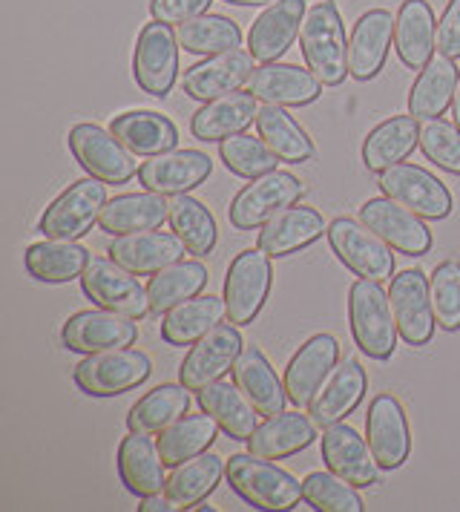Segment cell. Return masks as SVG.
Instances as JSON below:
<instances>
[{
	"instance_id": "41",
	"label": "cell",
	"mask_w": 460,
	"mask_h": 512,
	"mask_svg": "<svg viewBox=\"0 0 460 512\" xmlns=\"http://www.w3.org/2000/svg\"><path fill=\"white\" fill-rule=\"evenodd\" d=\"M256 133L265 139V144L276 153L279 162L302 164L311 162L314 156V141L299 127L291 113H285L279 104H265L256 113Z\"/></svg>"
},
{
	"instance_id": "53",
	"label": "cell",
	"mask_w": 460,
	"mask_h": 512,
	"mask_svg": "<svg viewBox=\"0 0 460 512\" xmlns=\"http://www.w3.org/2000/svg\"><path fill=\"white\" fill-rule=\"evenodd\" d=\"M452 118H455V124L460 127V78L458 87H455V98H452Z\"/></svg>"
},
{
	"instance_id": "40",
	"label": "cell",
	"mask_w": 460,
	"mask_h": 512,
	"mask_svg": "<svg viewBox=\"0 0 460 512\" xmlns=\"http://www.w3.org/2000/svg\"><path fill=\"white\" fill-rule=\"evenodd\" d=\"M225 317H228L225 297H213V294L193 297L164 314L161 337H164V343L184 349V346H193L199 337H205L207 331L219 326Z\"/></svg>"
},
{
	"instance_id": "30",
	"label": "cell",
	"mask_w": 460,
	"mask_h": 512,
	"mask_svg": "<svg viewBox=\"0 0 460 512\" xmlns=\"http://www.w3.org/2000/svg\"><path fill=\"white\" fill-rule=\"evenodd\" d=\"M230 374H233V383L248 395L262 418H276L285 412V403H288L285 380L276 377L274 366L268 363L262 349L245 346Z\"/></svg>"
},
{
	"instance_id": "48",
	"label": "cell",
	"mask_w": 460,
	"mask_h": 512,
	"mask_svg": "<svg viewBox=\"0 0 460 512\" xmlns=\"http://www.w3.org/2000/svg\"><path fill=\"white\" fill-rule=\"evenodd\" d=\"M302 501L317 512H363L366 504L354 484H348L337 472H311L302 481Z\"/></svg>"
},
{
	"instance_id": "25",
	"label": "cell",
	"mask_w": 460,
	"mask_h": 512,
	"mask_svg": "<svg viewBox=\"0 0 460 512\" xmlns=\"http://www.w3.org/2000/svg\"><path fill=\"white\" fill-rule=\"evenodd\" d=\"M253 58L248 49H230L219 55H207V61L193 64L190 70H184L182 90L196 101H213L219 95H228L239 87H245V81L251 78Z\"/></svg>"
},
{
	"instance_id": "13",
	"label": "cell",
	"mask_w": 460,
	"mask_h": 512,
	"mask_svg": "<svg viewBox=\"0 0 460 512\" xmlns=\"http://www.w3.org/2000/svg\"><path fill=\"white\" fill-rule=\"evenodd\" d=\"M377 185L383 190V196L406 205L417 216L432 219V222L446 219L452 213V205H455L449 187L443 185L435 173H429L426 167H417V164H394V167L380 173Z\"/></svg>"
},
{
	"instance_id": "46",
	"label": "cell",
	"mask_w": 460,
	"mask_h": 512,
	"mask_svg": "<svg viewBox=\"0 0 460 512\" xmlns=\"http://www.w3.org/2000/svg\"><path fill=\"white\" fill-rule=\"evenodd\" d=\"M179 47L190 55H219L242 47V29L225 15H199L176 26Z\"/></svg>"
},
{
	"instance_id": "14",
	"label": "cell",
	"mask_w": 460,
	"mask_h": 512,
	"mask_svg": "<svg viewBox=\"0 0 460 512\" xmlns=\"http://www.w3.org/2000/svg\"><path fill=\"white\" fill-rule=\"evenodd\" d=\"M389 300L400 337L414 349L429 346L437 326L432 294H429V277L423 271H412V268L400 271L397 277H391Z\"/></svg>"
},
{
	"instance_id": "3",
	"label": "cell",
	"mask_w": 460,
	"mask_h": 512,
	"mask_svg": "<svg viewBox=\"0 0 460 512\" xmlns=\"http://www.w3.org/2000/svg\"><path fill=\"white\" fill-rule=\"evenodd\" d=\"M348 323L357 349L371 360H389L397 351L400 331L394 323L389 291L374 280H357L348 291Z\"/></svg>"
},
{
	"instance_id": "12",
	"label": "cell",
	"mask_w": 460,
	"mask_h": 512,
	"mask_svg": "<svg viewBox=\"0 0 460 512\" xmlns=\"http://www.w3.org/2000/svg\"><path fill=\"white\" fill-rule=\"evenodd\" d=\"M133 78L153 98H167L179 78V38L170 24L153 21L138 32Z\"/></svg>"
},
{
	"instance_id": "1",
	"label": "cell",
	"mask_w": 460,
	"mask_h": 512,
	"mask_svg": "<svg viewBox=\"0 0 460 512\" xmlns=\"http://www.w3.org/2000/svg\"><path fill=\"white\" fill-rule=\"evenodd\" d=\"M299 49L305 67L320 78L325 87H340L348 70V41L340 9L334 0H320L305 12L299 29Z\"/></svg>"
},
{
	"instance_id": "28",
	"label": "cell",
	"mask_w": 460,
	"mask_h": 512,
	"mask_svg": "<svg viewBox=\"0 0 460 512\" xmlns=\"http://www.w3.org/2000/svg\"><path fill=\"white\" fill-rule=\"evenodd\" d=\"M322 233H328L325 222H322V213L314 208H285L276 213L274 219H268L259 231L256 245L271 256H291L305 251L308 245H314L317 239H322Z\"/></svg>"
},
{
	"instance_id": "20",
	"label": "cell",
	"mask_w": 460,
	"mask_h": 512,
	"mask_svg": "<svg viewBox=\"0 0 460 512\" xmlns=\"http://www.w3.org/2000/svg\"><path fill=\"white\" fill-rule=\"evenodd\" d=\"M337 363H340V343L331 334H314L311 340H305L291 357L282 377L288 400L299 409L308 406L320 392L322 383L328 380V374L337 369Z\"/></svg>"
},
{
	"instance_id": "51",
	"label": "cell",
	"mask_w": 460,
	"mask_h": 512,
	"mask_svg": "<svg viewBox=\"0 0 460 512\" xmlns=\"http://www.w3.org/2000/svg\"><path fill=\"white\" fill-rule=\"evenodd\" d=\"M213 0H150V15L153 21L179 26L190 18H199L210 9Z\"/></svg>"
},
{
	"instance_id": "19",
	"label": "cell",
	"mask_w": 460,
	"mask_h": 512,
	"mask_svg": "<svg viewBox=\"0 0 460 512\" xmlns=\"http://www.w3.org/2000/svg\"><path fill=\"white\" fill-rule=\"evenodd\" d=\"M320 78L314 72L299 70L297 64H279L268 61L262 67L251 72V78L245 81V90L262 101V104H279V107H305L314 104L322 95Z\"/></svg>"
},
{
	"instance_id": "32",
	"label": "cell",
	"mask_w": 460,
	"mask_h": 512,
	"mask_svg": "<svg viewBox=\"0 0 460 512\" xmlns=\"http://www.w3.org/2000/svg\"><path fill=\"white\" fill-rule=\"evenodd\" d=\"M164 461H161L159 441L150 438V432H133L118 446V475L121 484L138 498H147L153 492H161L164 478Z\"/></svg>"
},
{
	"instance_id": "15",
	"label": "cell",
	"mask_w": 460,
	"mask_h": 512,
	"mask_svg": "<svg viewBox=\"0 0 460 512\" xmlns=\"http://www.w3.org/2000/svg\"><path fill=\"white\" fill-rule=\"evenodd\" d=\"M242 349L245 346H242L239 328L233 323L230 326L219 323L216 328H210L205 337H199L193 343V349L187 351L182 369H179V380L190 392H199V389H205L210 383L222 380L228 372H233Z\"/></svg>"
},
{
	"instance_id": "36",
	"label": "cell",
	"mask_w": 460,
	"mask_h": 512,
	"mask_svg": "<svg viewBox=\"0 0 460 512\" xmlns=\"http://www.w3.org/2000/svg\"><path fill=\"white\" fill-rule=\"evenodd\" d=\"M113 136L127 150H133L136 156H159L167 150H176L179 144V130L167 116H161L156 110H130L121 113L110 121Z\"/></svg>"
},
{
	"instance_id": "4",
	"label": "cell",
	"mask_w": 460,
	"mask_h": 512,
	"mask_svg": "<svg viewBox=\"0 0 460 512\" xmlns=\"http://www.w3.org/2000/svg\"><path fill=\"white\" fill-rule=\"evenodd\" d=\"M328 245L360 280L386 282L394 277V248L360 219L337 216L328 225Z\"/></svg>"
},
{
	"instance_id": "18",
	"label": "cell",
	"mask_w": 460,
	"mask_h": 512,
	"mask_svg": "<svg viewBox=\"0 0 460 512\" xmlns=\"http://www.w3.org/2000/svg\"><path fill=\"white\" fill-rule=\"evenodd\" d=\"M366 438L380 469H400L412 455L409 420L394 395H377L366 415Z\"/></svg>"
},
{
	"instance_id": "52",
	"label": "cell",
	"mask_w": 460,
	"mask_h": 512,
	"mask_svg": "<svg viewBox=\"0 0 460 512\" xmlns=\"http://www.w3.org/2000/svg\"><path fill=\"white\" fill-rule=\"evenodd\" d=\"M437 52L446 58H460V0H449L437 21Z\"/></svg>"
},
{
	"instance_id": "44",
	"label": "cell",
	"mask_w": 460,
	"mask_h": 512,
	"mask_svg": "<svg viewBox=\"0 0 460 512\" xmlns=\"http://www.w3.org/2000/svg\"><path fill=\"white\" fill-rule=\"evenodd\" d=\"M159 435L161 461L167 466H179L213 446L216 435H219V423L210 418L207 412H202V415H184V418L176 420L173 426H167Z\"/></svg>"
},
{
	"instance_id": "11",
	"label": "cell",
	"mask_w": 460,
	"mask_h": 512,
	"mask_svg": "<svg viewBox=\"0 0 460 512\" xmlns=\"http://www.w3.org/2000/svg\"><path fill=\"white\" fill-rule=\"evenodd\" d=\"M81 288L98 308L124 314L130 320H144L153 311L147 288L136 280L133 271L121 268L115 259H90L81 274Z\"/></svg>"
},
{
	"instance_id": "49",
	"label": "cell",
	"mask_w": 460,
	"mask_h": 512,
	"mask_svg": "<svg viewBox=\"0 0 460 512\" xmlns=\"http://www.w3.org/2000/svg\"><path fill=\"white\" fill-rule=\"evenodd\" d=\"M429 294L435 308L437 326L449 334L460 331V262L446 259L429 277Z\"/></svg>"
},
{
	"instance_id": "24",
	"label": "cell",
	"mask_w": 460,
	"mask_h": 512,
	"mask_svg": "<svg viewBox=\"0 0 460 512\" xmlns=\"http://www.w3.org/2000/svg\"><path fill=\"white\" fill-rule=\"evenodd\" d=\"M187 251L182 239L176 233L167 231H141L115 236L107 248L110 259H115L121 268L133 271L136 277H153L156 271L179 262Z\"/></svg>"
},
{
	"instance_id": "33",
	"label": "cell",
	"mask_w": 460,
	"mask_h": 512,
	"mask_svg": "<svg viewBox=\"0 0 460 512\" xmlns=\"http://www.w3.org/2000/svg\"><path fill=\"white\" fill-rule=\"evenodd\" d=\"M259 104L248 90L228 93L205 101V107L190 118V133L199 141H225L236 133H245L256 121Z\"/></svg>"
},
{
	"instance_id": "16",
	"label": "cell",
	"mask_w": 460,
	"mask_h": 512,
	"mask_svg": "<svg viewBox=\"0 0 460 512\" xmlns=\"http://www.w3.org/2000/svg\"><path fill=\"white\" fill-rule=\"evenodd\" d=\"M360 222H366L377 236H383L397 254L426 256L432 251V231L406 205L389 196H377L360 205Z\"/></svg>"
},
{
	"instance_id": "54",
	"label": "cell",
	"mask_w": 460,
	"mask_h": 512,
	"mask_svg": "<svg viewBox=\"0 0 460 512\" xmlns=\"http://www.w3.org/2000/svg\"><path fill=\"white\" fill-rule=\"evenodd\" d=\"M225 3H233V6H271L276 0H225Z\"/></svg>"
},
{
	"instance_id": "5",
	"label": "cell",
	"mask_w": 460,
	"mask_h": 512,
	"mask_svg": "<svg viewBox=\"0 0 460 512\" xmlns=\"http://www.w3.org/2000/svg\"><path fill=\"white\" fill-rule=\"evenodd\" d=\"M153 374V363L144 351L138 349H113L87 354L75 372L72 380L75 386L90 397H115L138 389L147 377Z\"/></svg>"
},
{
	"instance_id": "50",
	"label": "cell",
	"mask_w": 460,
	"mask_h": 512,
	"mask_svg": "<svg viewBox=\"0 0 460 512\" xmlns=\"http://www.w3.org/2000/svg\"><path fill=\"white\" fill-rule=\"evenodd\" d=\"M420 150L440 170L460 176V127L443 118H426L420 124Z\"/></svg>"
},
{
	"instance_id": "34",
	"label": "cell",
	"mask_w": 460,
	"mask_h": 512,
	"mask_svg": "<svg viewBox=\"0 0 460 512\" xmlns=\"http://www.w3.org/2000/svg\"><path fill=\"white\" fill-rule=\"evenodd\" d=\"M317 423L311 415H299V412H282L276 418H268L265 423L256 426L251 438H248V452L268 458V461H282L291 458L302 449H308L317 438Z\"/></svg>"
},
{
	"instance_id": "22",
	"label": "cell",
	"mask_w": 460,
	"mask_h": 512,
	"mask_svg": "<svg viewBox=\"0 0 460 512\" xmlns=\"http://www.w3.org/2000/svg\"><path fill=\"white\" fill-rule=\"evenodd\" d=\"M368 392V374L363 369L360 360H343L337 363V369L328 374V380L320 386V392L314 395V400L308 403V415L311 420L328 429L334 423H343Z\"/></svg>"
},
{
	"instance_id": "45",
	"label": "cell",
	"mask_w": 460,
	"mask_h": 512,
	"mask_svg": "<svg viewBox=\"0 0 460 512\" xmlns=\"http://www.w3.org/2000/svg\"><path fill=\"white\" fill-rule=\"evenodd\" d=\"M170 228L187 245V254L207 256L219 239L213 213L187 193L170 196Z\"/></svg>"
},
{
	"instance_id": "8",
	"label": "cell",
	"mask_w": 460,
	"mask_h": 512,
	"mask_svg": "<svg viewBox=\"0 0 460 512\" xmlns=\"http://www.w3.org/2000/svg\"><path fill=\"white\" fill-rule=\"evenodd\" d=\"M302 193H305L302 182L288 170H271L265 176H256V179H251V185L242 187L236 193V199L230 202V225L236 231L262 228L268 219H274L279 210L297 205Z\"/></svg>"
},
{
	"instance_id": "47",
	"label": "cell",
	"mask_w": 460,
	"mask_h": 512,
	"mask_svg": "<svg viewBox=\"0 0 460 512\" xmlns=\"http://www.w3.org/2000/svg\"><path fill=\"white\" fill-rule=\"evenodd\" d=\"M219 159L233 176H242V179L265 176V173L276 170V162H279L265 139L251 136V133H236L230 139L219 141Z\"/></svg>"
},
{
	"instance_id": "27",
	"label": "cell",
	"mask_w": 460,
	"mask_h": 512,
	"mask_svg": "<svg viewBox=\"0 0 460 512\" xmlns=\"http://www.w3.org/2000/svg\"><path fill=\"white\" fill-rule=\"evenodd\" d=\"M391 41H394V18L386 9H368L351 29L348 38V70L357 81H371L386 67Z\"/></svg>"
},
{
	"instance_id": "42",
	"label": "cell",
	"mask_w": 460,
	"mask_h": 512,
	"mask_svg": "<svg viewBox=\"0 0 460 512\" xmlns=\"http://www.w3.org/2000/svg\"><path fill=\"white\" fill-rule=\"evenodd\" d=\"M190 389L184 383H164L156 386L153 392L138 397L127 415V426L133 432H164L167 426H173L176 420L184 418L190 412Z\"/></svg>"
},
{
	"instance_id": "35",
	"label": "cell",
	"mask_w": 460,
	"mask_h": 512,
	"mask_svg": "<svg viewBox=\"0 0 460 512\" xmlns=\"http://www.w3.org/2000/svg\"><path fill=\"white\" fill-rule=\"evenodd\" d=\"M23 265L32 280L61 285V282L78 280L84 274V268L90 265V251L78 242L46 236L44 242H35L26 248Z\"/></svg>"
},
{
	"instance_id": "17",
	"label": "cell",
	"mask_w": 460,
	"mask_h": 512,
	"mask_svg": "<svg viewBox=\"0 0 460 512\" xmlns=\"http://www.w3.org/2000/svg\"><path fill=\"white\" fill-rule=\"evenodd\" d=\"M138 340L136 320L115 314L107 308L98 311H78L72 314L61 328V343L64 349L78 354H98V351L127 349Z\"/></svg>"
},
{
	"instance_id": "23",
	"label": "cell",
	"mask_w": 460,
	"mask_h": 512,
	"mask_svg": "<svg viewBox=\"0 0 460 512\" xmlns=\"http://www.w3.org/2000/svg\"><path fill=\"white\" fill-rule=\"evenodd\" d=\"M210 173L213 162L202 150H167L141 164L138 182L161 196H179L207 182Z\"/></svg>"
},
{
	"instance_id": "29",
	"label": "cell",
	"mask_w": 460,
	"mask_h": 512,
	"mask_svg": "<svg viewBox=\"0 0 460 512\" xmlns=\"http://www.w3.org/2000/svg\"><path fill=\"white\" fill-rule=\"evenodd\" d=\"M394 49L403 67L423 70L437 49L435 12L426 0H403L394 18Z\"/></svg>"
},
{
	"instance_id": "43",
	"label": "cell",
	"mask_w": 460,
	"mask_h": 512,
	"mask_svg": "<svg viewBox=\"0 0 460 512\" xmlns=\"http://www.w3.org/2000/svg\"><path fill=\"white\" fill-rule=\"evenodd\" d=\"M207 285V268L202 262H173L167 268L156 271L147 282V294H150V308L153 314H167L170 308L182 305L184 300H193L202 294Z\"/></svg>"
},
{
	"instance_id": "2",
	"label": "cell",
	"mask_w": 460,
	"mask_h": 512,
	"mask_svg": "<svg viewBox=\"0 0 460 512\" xmlns=\"http://www.w3.org/2000/svg\"><path fill=\"white\" fill-rule=\"evenodd\" d=\"M225 478L230 489L256 510H294L302 498V484L288 469L276 466L268 458H259L253 452L230 455V461L225 464Z\"/></svg>"
},
{
	"instance_id": "37",
	"label": "cell",
	"mask_w": 460,
	"mask_h": 512,
	"mask_svg": "<svg viewBox=\"0 0 460 512\" xmlns=\"http://www.w3.org/2000/svg\"><path fill=\"white\" fill-rule=\"evenodd\" d=\"M414 147H420V127L417 118L391 116L380 121L363 141V167L368 173H383L394 164L406 162Z\"/></svg>"
},
{
	"instance_id": "10",
	"label": "cell",
	"mask_w": 460,
	"mask_h": 512,
	"mask_svg": "<svg viewBox=\"0 0 460 512\" xmlns=\"http://www.w3.org/2000/svg\"><path fill=\"white\" fill-rule=\"evenodd\" d=\"M107 205V182L101 179H81L69 185L49 208L44 210L38 231L49 239H69L78 242L92 231V225L101 219V210Z\"/></svg>"
},
{
	"instance_id": "26",
	"label": "cell",
	"mask_w": 460,
	"mask_h": 512,
	"mask_svg": "<svg viewBox=\"0 0 460 512\" xmlns=\"http://www.w3.org/2000/svg\"><path fill=\"white\" fill-rule=\"evenodd\" d=\"M308 3L305 0H276L271 3L248 32V52L259 64L279 61L297 41Z\"/></svg>"
},
{
	"instance_id": "7",
	"label": "cell",
	"mask_w": 460,
	"mask_h": 512,
	"mask_svg": "<svg viewBox=\"0 0 460 512\" xmlns=\"http://www.w3.org/2000/svg\"><path fill=\"white\" fill-rule=\"evenodd\" d=\"M67 144L75 162L107 185H127L141 170L136 153L115 139L113 130H104L98 124H75L69 130Z\"/></svg>"
},
{
	"instance_id": "21",
	"label": "cell",
	"mask_w": 460,
	"mask_h": 512,
	"mask_svg": "<svg viewBox=\"0 0 460 512\" xmlns=\"http://www.w3.org/2000/svg\"><path fill=\"white\" fill-rule=\"evenodd\" d=\"M322 461L357 489L374 487L380 478V464L371 446L348 423H334L322 429Z\"/></svg>"
},
{
	"instance_id": "39",
	"label": "cell",
	"mask_w": 460,
	"mask_h": 512,
	"mask_svg": "<svg viewBox=\"0 0 460 512\" xmlns=\"http://www.w3.org/2000/svg\"><path fill=\"white\" fill-rule=\"evenodd\" d=\"M199 406H202V412H207L219 423V429L228 432L233 441H248L259 426L256 406L236 383L216 380L205 389H199Z\"/></svg>"
},
{
	"instance_id": "38",
	"label": "cell",
	"mask_w": 460,
	"mask_h": 512,
	"mask_svg": "<svg viewBox=\"0 0 460 512\" xmlns=\"http://www.w3.org/2000/svg\"><path fill=\"white\" fill-rule=\"evenodd\" d=\"M458 78L460 72L455 67V58H446L440 52L432 55V61L414 78L412 93H409V113L417 121L443 116L452 107Z\"/></svg>"
},
{
	"instance_id": "6",
	"label": "cell",
	"mask_w": 460,
	"mask_h": 512,
	"mask_svg": "<svg viewBox=\"0 0 460 512\" xmlns=\"http://www.w3.org/2000/svg\"><path fill=\"white\" fill-rule=\"evenodd\" d=\"M271 285H274L271 256L259 245L236 254L225 274V308L230 323L233 326L253 323L271 297Z\"/></svg>"
},
{
	"instance_id": "31",
	"label": "cell",
	"mask_w": 460,
	"mask_h": 512,
	"mask_svg": "<svg viewBox=\"0 0 460 512\" xmlns=\"http://www.w3.org/2000/svg\"><path fill=\"white\" fill-rule=\"evenodd\" d=\"M164 222H170V199L161 193H124L110 199L101 210V231L110 236H124V233L156 231Z\"/></svg>"
},
{
	"instance_id": "9",
	"label": "cell",
	"mask_w": 460,
	"mask_h": 512,
	"mask_svg": "<svg viewBox=\"0 0 460 512\" xmlns=\"http://www.w3.org/2000/svg\"><path fill=\"white\" fill-rule=\"evenodd\" d=\"M225 464L219 455L202 452L184 464L173 466L170 478L161 492H153L147 498H141V512H173V510H196V504H202L213 489L219 487Z\"/></svg>"
}]
</instances>
